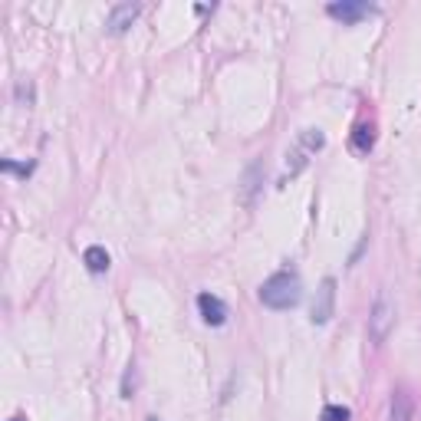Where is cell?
<instances>
[{
	"label": "cell",
	"mask_w": 421,
	"mask_h": 421,
	"mask_svg": "<svg viewBox=\"0 0 421 421\" xmlns=\"http://www.w3.org/2000/svg\"><path fill=\"white\" fill-rule=\"evenodd\" d=\"M300 300H303V280L296 270H280V274H274L260 286V303H264L266 310L284 313V310L300 306Z\"/></svg>",
	"instance_id": "1"
},
{
	"label": "cell",
	"mask_w": 421,
	"mask_h": 421,
	"mask_svg": "<svg viewBox=\"0 0 421 421\" xmlns=\"http://www.w3.org/2000/svg\"><path fill=\"white\" fill-rule=\"evenodd\" d=\"M326 145V135L319 129H303L300 135H296V142H293V148L286 152V178H296V175L310 165V155H316L319 148ZM284 178V184H286Z\"/></svg>",
	"instance_id": "2"
},
{
	"label": "cell",
	"mask_w": 421,
	"mask_h": 421,
	"mask_svg": "<svg viewBox=\"0 0 421 421\" xmlns=\"http://www.w3.org/2000/svg\"><path fill=\"white\" fill-rule=\"evenodd\" d=\"M395 329V300L388 290L375 293V303L369 310V339L372 345H382L388 339V333Z\"/></svg>",
	"instance_id": "3"
},
{
	"label": "cell",
	"mask_w": 421,
	"mask_h": 421,
	"mask_svg": "<svg viewBox=\"0 0 421 421\" xmlns=\"http://www.w3.org/2000/svg\"><path fill=\"white\" fill-rule=\"evenodd\" d=\"M333 310H336V280L326 276L316 290V300H313V310H310V323L313 326H326L333 319Z\"/></svg>",
	"instance_id": "4"
},
{
	"label": "cell",
	"mask_w": 421,
	"mask_h": 421,
	"mask_svg": "<svg viewBox=\"0 0 421 421\" xmlns=\"http://www.w3.org/2000/svg\"><path fill=\"white\" fill-rule=\"evenodd\" d=\"M326 14L333 20H343V24H359V20L372 17L375 7L365 4V0H336V4H329L326 7Z\"/></svg>",
	"instance_id": "5"
},
{
	"label": "cell",
	"mask_w": 421,
	"mask_h": 421,
	"mask_svg": "<svg viewBox=\"0 0 421 421\" xmlns=\"http://www.w3.org/2000/svg\"><path fill=\"white\" fill-rule=\"evenodd\" d=\"M198 313L207 326H224V323H227V303H224L221 296H214V293H201Z\"/></svg>",
	"instance_id": "6"
},
{
	"label": "cell",
	"mask_w": 421,
	"mask_h": 421,
	"mask_svg": "<svg viewBox=\"0 0 421 421\" xmlns=\"http://www.w3.org/2000/svg\"><path fill=\"white\" fill-rule=\"evenodd\" d=\"M260 181H264V162H254L247 172H244V184H241V204L244 207H254L257 191H260Z\"/></svg>",
	"instance_id": "7"
},
{
	"label": "cell",
	"mask_w": 421,
	"mask_h": 421,
	"mask_svg": "<svg viewBox=\"0 0 421 421\" xmlns=\"http://www.w3.org/2000/svg\"><path fill=\"white\" fill-rule=\"evenodd\" d=\"M138 14H142V7H138V4H119V7H112V14H109V33H125V30L135 24Z\"/></svg>",
	"instance_id": "8"
},
{
	"label": "cell",
	"mask_w": 421,
	"mask_h": 421,
	"mask_svg": "<svg viewBox=\"0 0 421 421\" xmlns=\"http://www.w3.org/2000/svg\"><path fill=\"white\" fill-rule=\"evenodd\" d=\"M349 145H353L355 155H369L372 148H375V122H355Z\"/></svg>",
	"instance_id": "9"
},
{
	"label": "cell",
	"mask_w": 421,
	"mask_h": 421,
	"mask_svg": "<svg viewBox=\"0 0 421 421\" xmlns=\"http://www.w3.org/2000/svg\"><path fill=\"white\" fill-rule=\"evenodd\" d=\"M83 264H86L89 274H105L109 270V250L99 247V244H93V247H86V254H83Z\"/></svg>",
	"instance_id": "10"
},
{
	"label": "cell",
	"mask_w": 421,
	"mask_h": 421,
	"mask_svg": "<svg viewBox=\"0 0 421 421\" xmlns=\"http://www.w3.org/2000/svg\"><path fill=\"white\" fill-rule=\"evenodd\" d=\"M412 412H415L412 395L405 388H398L395 395H392V415H388V421H412Z\"/></svg>",
	"instance_id": "11"
},
{
	"label": "cell",
	"mask_w": 421,
	"mask_h": 421,
	"mask_svg": "<svg viewBox=\"0 0 421 421\" xmlns=\"http://www.w3.org/2000/svg\"><path fill=\"white\" fill-rule=\"evenodd\" d=\"M319 421H349V408H345V405H326L323 415H319Z\"/></svg>",
	"instance_id": "12"
},
{
	"label": "cell",
	"mask_w": 421,
	"mask_h": 421,
	"mask_svg": "<svg viewBox=\"0 0 421 421\" xmlns=\"http://www.w3.org/2000/svg\"><path fill=\"white\" fill-rule=\"evenodd\" d=\"M132 392H135V362L125 365V375H122V398H132Z\"/></svg>",
	"instance_id": "13"
},
{
	"label": "cell",
	"mask_w": 421,
	"mask_h": 421,
	"mask_svg": "<svg viewBox=\"0 0 421 421\" xmlns=\"http://www.w3.org/2000/svg\"><path fill=\"white\" fill-rule=\"evenodd\" d=\"M36 162H26V165H17V162H4V172L10 175H20V178H26V175H33Z\"/></svg>",
	"instance_id": "14"
},
{
	"label": "cell",
	"mask_w": 421,
	"mask_h": 421,
	"mask_svg": "<svg viewBox=\"0 0 421 421\" xmlns=\"http://www.w3.org/2000/svg\"><path fill=\"white\" fill-rule=\"evenodd\" d=\"M17 99H20V105H33V86H30V83H20Z\"/></svg>",
	"instance_id": "15"
},
{
	"label": "cell",
	"mask_w": 421,
	"mask_h": 421,
	"mask_svg": "<svg viewBox=\"0 0 421 421\" xmlns=\"http://www.w3.org/2000/svg\"><path fill=\"white\" fill-rule=\"evenodd\" d=\"M145 421H158V418H155V415H152V418H145Z\"/></svg>",
	"instance_id": "16"
},
{
	"label": "cell",
	"mask_w": 421,
	"mask_h": 421,
	"mask_svg": "<svg viewBox=\"0 0 421 421\" xmlns=\"http://www.w3.org/2000/svg\"><path fill=\"white\" fill-rule=\"evenodd\" d=\"M10 421H24V418H10Z\"/></svg>",
	"instance_id": "17"
}]
</instances>
